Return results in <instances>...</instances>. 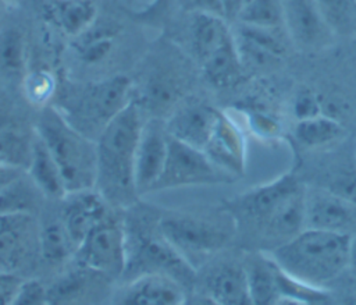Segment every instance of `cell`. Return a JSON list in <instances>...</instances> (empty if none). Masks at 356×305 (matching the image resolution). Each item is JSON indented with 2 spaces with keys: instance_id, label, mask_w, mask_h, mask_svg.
Returning a JSON list of instances; mask_svg holds the SVG:
<instances>
[{
  "instance_id": "obj_21",
  "label": "cell",
  "mask_w": 356,
  "mask_h": 305,
  "mask_svg": "<svg viewBox=\"0 0 356 305\" xmlns=\"http://www.w3.org/2000/svg\"><path fill=\"white\" fill-rule=\"evenodd\" d=\"M43 18L72 39L97 19V4L95 0H50L43 6Z\"/></svg>"
},
{
  "instance_id": "obj_22",
  "label": "cell",
  "mask_w": 356,
  "mask_h": 305,
  "mask_svg": "<svg viewBox=\"0 0 356 305\" xmlns=\"http://www.w3.org/2000/svg\"><path fill=\"white\" fill-rule=\"evenodd\" d=\"M26 174L46 198L61 199L67 192L58 164L56 163L47 145L35 132V130L31 142Z\"/></svg>"
},
{
  "instance_id": "obj_42",
  "label": "cell",
  "mask_w": 356,
  "mask_h": 305,
  "mask_svg": "<svg viewBox=\"0 0 356 305\" xmlns=\"http://www.w3.org/2000/svg\"><path fill=\"white\" fill-rule=\"evenodd\" d=\"M350 265L356 266V235L352 237V245H350Z\"/></svg>"
},
{
  "instance_id": "obj_24",
  "label": "cell",
  "mask_w": 356,
  "mask_h": 305,
  "mask_svg": "<svg viewBox=\"0 0 356 305\" xmlns=\"http://www.w3.org/2000/svg\"><path fill=\"white\" fill-rule=\"evenodd\" d=\"M118 28L97 19L81 35L72 38L71 47L76 58L85 65H99L113 53Z\"/></svg>"
},
{
  "instance_id": "obj_13",
  "label": "cell",
  "mask_w": 356,
  "mask_h": 305,
  "mask_svg": "<svg viewBox=\"0 0 356 305\" xmlns=\"http://www.w3.org/2000/svg\"><path fill=\"white\" fill-rule=\"evenodd\" d=\"M39 253V223L35 214H0V270L17 273Z\"/></svg>"
},
{
  "instance_id": "obj_31",
  "label": "cell",
  "mask_w": 356,
  "mask_h": 305,
  "mask_svg": "<svg viewBox=\"0 0 356 305\" xmlns=\"http://www.w3.org/2000/svg\"><path fill=\"white\" fill-rule=\"evenodd\" d=\"M316 3L337 38L356 35V0H316Z\"/></svg>"
},
{
  "instance_id": "obj_30",
  "label": "cell",
  "mask_w": 356,
  "mask_h": 305,
  "mask_svg": "<svg viewBox=\"0 0 356 305\" xmlns=\"http://www.w3.org/2000/svg\"><path fill=\"white\" fill-rule=\"evenodd\" d=\"M19 84L26 103L39 110L54 102L60 88L56 72L49 67L28 70Z\"/></svg>"
},
{
  "instance_id": "obj_43",
  "label": "cell",
  "mask_w": 356,
  "mask_h": 305,
  "mask_svg": "<svg viewBox=\"0 0 356 305\" xmlns=\"http://www.w3.org/2000/svg\"><path fill=\"white\" fill-rule=\"evenodd\" d=\"M1 3H4L6 6H8V4H14V3H17L18 0H0Z\"/></svg>"
},
{
  "instance_id": "obj_11",
  "label": "cell",
  "mask_w": 356,
  "mask_h": 305,
  "mask_svg": "<svg viewBox=\"0 0 356 305\" xmlns=\"http://www.w3.org/2000/svg\"><path fill=\"white\" fill-rule=\"evenodd\" d=\"M305 226L356 235V201L328 187H306Z\"/></svg>"
},
{
  "instance_id": "obj_23",
  "label": "cell",
  "mask_w": 356,
  "mask_h": 305,
  "mask_svg": "<svg viewBox=\"0 0 356 305\" xmlns=\"http://www.w3.org/2000/svg\"><path fill=\"white\" fill-rule=\"evenodd\" d=\"M250 304H278V265L264 251L250 253L245 262Z\"/></svg>"
},
{
  "instance_id": "obj_41",
  "label": "cell",
  "mask_w": 356,
  "mask_h": 305,
  "mask_svg": "<svg viewBox=\"0 0 356 305\" xmlns=\"http://www.w3.org/2000/svg\"><path fill=\"white\" fill-rule=\"evenodd\" d=\"M22 167L17 166H1L0 167V191L10 184L13 180H15L19 174H22Z\"/></svg>"
},
{
  "instance_id": "obj_12",
  "label": "cell",
  "mask_w": 356,
  "mask_h": 305,
  "mask_svg": "<svg viewBox=\"0 0 356 305\" xmlns=\"http://www.w3.org/2000/svg\"><path fill=\"white\" fill-rule=\"evenodd\" d=\"M284 28L293 47L314 53L332 46L337 36L325 22L316 0H281Z\"/></svg>"
},
{
  "instance_id": "obj_15",
  "label": "cell",
  "mask_w": 356,
  "mask_h": 305,
  "mask_svg": "<svg viewBox=\"0 0 356 305\" xmlns=\"http://www.w3.org/2000/svg\"><path fill=\"white\" fill-rule=\"evenodd\" d=\"M60 201V219L75 247L92 228L110 216L111 206L96 188L65 192Z\"/></svg>"
},
{
  "instance_id": "obj_34",
  "label": "cell",
  "mask_w": 356,
  "mask_h": 305,
  "mask_svg": "<svg viewBox=\"0 0 356 305\" xmlns=\"http://www.w3.org/2000/svg\"><path fill=\"white\" fill-rule=\"evenodd\" d=\"M79 270L74 272V273H68L64 274L63 277H60L57 281H54V284L47 287V295H49V302L51 304H58V302H70V301H75L76 297L81 295L82 291H85V286H86V269L82 272V267L78 266Z\"/></svg>"
},
{
  "instance_id": "obj_36",
  "label": "cell",
  "mask_w": 356,
  "mask_h": 305,
  "mask_svg": "<svg viewBox=\"0 0 356 305\" xmlns=\"http://www.w3.org/2000/svg\"><path fill=\"white\" fill-rule=\"evenodd\" d=\"M175 0H150L143 8L134 11L132 17L142 24L160 25L168 17Z\"/></svg>"
},
{
  "instance_id": "obj_19",
  "label": "cell",
  "mask_w": 356,
  "mask_h": 305,
  "mask_svg": "<svg viewBox=\"0 0 356 305\" xmlns=\"http://www.w3.org/2000/svg\"><path fill=\"white\" fill-rule=\"evenodd\" d=\"M188 290L177 280L164 274H143L124 283L115 302L177 305L186 301Z\"/></svg>"
},
{
  "instance_id": "obj_44",
  "label": "cell",
  "mask_w": 356,
  "mask_h": 305,
  "mask_svg": "<svg viewBox=\"0 0 356 305\" xmlns=\"http://www.w3.org/2000/svg\"><path fill=\"white\" fill-rule=\"evenodd\" d=\"M4 6H6V4L0 1V19H1V17H3V10H4Z\"/></svg>"
},
{
  "instance_id": "obj_10",
  "label": "cell",
  "mask_w": 356,
  "mask_h": 305,
  "mask_svg": "<svg viewBox=\"0 0 356 305\" xmlns=\"http://www.w3.org/2000/svg\"><path fill=\"white\" fill-rule=\"evenodd\" d=\"M232 36L245 71H270L277 67L291 45L284 28H270L234 21Z\"/></svg>"
},
{
  "instance_id": "obj_17",
  "label": "cell",
  "mask_w": 356,
  "mask_h": 305,
  "mask_svg": "<svg viewBox=\"0 0 356 305\" xmlns=\"http://www.w3.org/2000/svg\"><path fill=\"white\" fill-rule=\"evenodd\" d=\"M220 110L196 99L177 104L165 123L168 135L197 149L204 148Z\"/></svg>"
},
{
  "instance_id": "obj_38",
  "label": "cell",
  "mask_w": 356,
  "mask_h": 305,
  "mask_svg": "<svg viewBox=\"0 0 356 305\" xmlns=\"http://www.w3.org/2000/svg\"><path fill=\"white\" fill-rule=\"evenodd\" d=\"M24 279H21L17 273L0 270V305L1 304H13L17 290Z\"/></svg>"
},
{
  "instance_id": "obj_5",
  "label": "cell",
  "mask_w": 356,
  "mask_h": 305,
  "mask_svg": "<svg viewBox=\"0 0 356 305\" xmlns=\"http://www.w3.org/2000/svg\"><path fill=\"white\" fill-rule=\"evenodd\" d=\"M132 81L122 74L70 82L58 88L53 104L79 132L96 141L106 125L132 100Z\"/></svg>"
},
{
  "instance_id": "obj_20",
  "label": "cell",
  "mask_w": 356,
  "mask_h": 305,
  "mask_svg": "<svg viewBox=\"0 0 356 305\" xmlns=\"http://www.w3.org/2000/svg\"><path fill=\"white\" fill-rule=\"evenodd\" d=\"M186 32L189 52L197 65L232 39V28L228 19L203 11H191Z\"/></svg>"
},
{
  "instance_id": "obj_39",
  "label": "cell",
  "mask_w": 356,
  "mask_h": 305,
  "mask_svg": "<svg viewBox=\"0 0 356 305\" xmlns=\"http://www.w3.org/2000/svg\"><path fill=\"white\" fill-rule=\"evenodd\" d=\"M191 11H203V13H211L224 17L221 1L220 0H191ZM225 18V17H224Z\"/></svg>"
},
{
  "instance_id": "obj_33",
  "label": "cell",
  "mask_w": 356,
  "mask_h": 305,
  "mask_svg": "<svg viewBox=\"0 0 356 305\" xmlns=\"http://www.w3.org/2000/svg\"><path fill=\"white\" fill-rule=\"evenodd\" d=\"M249 131L260 139H275L281 135L282 125L273 114L254 107L239 109Z\"/></svg>"
},
{
  "instance_id": "obj_7",
  "label": "cell",
  "mask_w": 356,
  "mask_h": 305,
  "mask_svg": "<svg viewBox=\"0 0 356 305\" xmlns=\"http://www.w3.org/2000/svg\"><path fill=\"white\" fill-rule=\"evenodd\" d=\"M159 228L177 252L196 270L206 259L224 249L236 233L232 220L222 223L184 212L160 213Z\"/></svg>"
},
{
  "instance_id": "obj_45",
  "label": "cell",
  "mask_w": 356,
  "mask_h": 305,
  "mask_svg": "<svg viewBox=\"0 0 356 305\" xmlns=\"http://www.w3.org/2000/svg\"><path fill=\"white\" fill-rule=\"evenodd\" d=\"M1 166H8V164H4V163L0 160V167H1Z\"/></svg>"
},
{
  "instance_id": "obj_14",
  "label": "cell",
  "mask_w": 356,
  "mask_h": 305,
  "mask_svg": "<svg viewBox=\"0 0 356 305\" xmlns=\"http://www.w3.org/2000/svg\"><path fill=\"white\" fill-rule=\"evenodd\" d=\"M168 138L165 123L159 117L143 121L135 155V185L139 196L152 192L160 178L167 157Z\"/></svg>"
},
{
  "instance_id": "obj_37",
  "label": "cell",
  "mask_w": 356,
  "mask_h": 305,
  "mask_svg": "<svg viewBox=\"0 0 356 305\" xmlns=\"http://www.w3.org/2000/svg\"><path fill=\"white\" fill-rule=\"evenodd\" d=\"M13 304H21V305H31V304H49V295H47V287L42 284V281L36 279H26L22 280L14 302Z\"/></svg>"
},
{
  "instance_id": "obj_2",
  "label": "cell",
  "mask_w": 356,
  "mask_h": 305,
  "mask_svg": "<svg viewBox=\"0 0 356 305\" xmlns=\"http://www.w3.org/2000/svg\"><path fill=\"white\" fill-rule=\"evenodd\" d=\"M142 125V110L131 100L96 139L95 188L113 208L128 209L139 202L135 155Z\"/></svg>"
},
{
  "instance_id": "obj_27",
  "label": "cell",
  "mask_w": 356,
  "mask_h": 305,
  "mask_svg": "<svg viewBox=\"0 0 356 305\" xmlns=\"http://www.w3.org/2000/svg\"><path fill=\"white\" fill-rule=\"evenodd\" d=\"M43 196L26 171H24L0 191V214H35Z\"/></svg>"
},
{
  "instance_id": "obj_28",
  "label": "cell",
  "mask_w": 356,
  "mask_h": 305,
  "mask_svg": "<svg viewBox=\"0 0 356 305\" xmlns=\"http://www.w3.org/2000/svg\"><path fill=\"white\" fill-rule=\"evenodd\" d=\"M75 244L68 235L61 219H47L39 223V256L50 265H61L74 258Z\"/></svg>"
},
{
  "instance_id": "obj_3",
  "label": "cell",
  "mask_w": 356,
  "mask_h": 305,
  "mask_svg": "<svg viewBox=\"0 0 356 305\" xmlns=\"http://www.w3.org/2000/svg\"><path fill=\"white\" fill-rule=\"evenodd\" d=\"M159 216L157 210L142 208L139 202L127 209L125 217H122L125 267L120 280L127 283L143 274H164L177 280L191 292L196 284L197 270L161 234Z\"/></svg>"
},
{
  "instance_id": "obj_4",
  "label": "cell",
  "mask_w": 356,
  "mask_h": 305,
  "mask_svg": "<svg viewBox=\"0 0 356 305\" xmlns=\"http://www.w3.org/2000/svg\"><path fill=\"white\" fill-rule=\"evenodd\" d=\"M350 235L305 227L267 253L291 277L327 290L350 265Z\"/></svg>"
},
{
  "instance_id": "obj_18",
  "label": "cell",
  "mask_w": 356,
  "mask_h": 305,
  "mask_svg": "<svg viewBox=\"0 0 356 305\" xmlns=\"http://www.w3.org/2000/svg\"><path fill=\"white\" fill-rule=\"evenodd\" d=\"M197 295L211 304H250L245 265L239 262H221L211 266L202 280Z\"/></svg>"
},
{
  "instance_id": "obj_8",
  "label": "cell",
  "mask_w": 356,
  "mask_h": 305,
  "mask_svg": "<svg viewBox=\"0 0 356 305\" xmlns=\"http://www.w3.org/2000/svg\"><path fill=\"white\" fill-rule=\"evenodd\" d=\"M74 259L92 273L120 280L125 267V230L122 219L111 214L89 231L76 247Z\"/></svg>"
},
{
  "instance_id": "obj_25",
  "label": "cell",
  "mask_w": 356,
  "mask_h": 305,
  "mask_svg": "<svg viewBox=\"0 0 356 305\" xmlns=\"http://www.w3.org/2000/svg\"><path fill=\"white\" fill-rule=\"evenodd\" d=\"M204 79L216 88H228L239 82L245 70L238 56L234 36L199 65Z\"/></svg>"
},
{
  "instance_id": "obj_16",
  "label": "cell",
  "mask_w": 356,
  "mask_h": 305,
  "mask_svg": "<svg viewBox=\"0 0 356 305\" xmlns=\"http://www.w3.org/2000/svg\"><path fill=\"white\" fill-rule=\"evenodd\" d=\"M207 157L229 175H241L246 169V139L231 116L220 111L203 148Z\"/></svg>"
},
{
  "instance_id": "obj_40",
  "label": "cell",
  "mask_w": 356,
  "mask_h": 305,
  "mask_svg": "<svg viewBox=\"0 0 356 305\" xmlns=\"http://www.w3.org/2000/svg\"><path fill=\"white\" fill-rule=\"evenodd\" d=\"M220 1H221V8L225 19H228L229 22H234L243 7V0H220Z\"/></svg>"
},
{
  "instance_id": "obj_35",
  "label": "cell",
  "mask_w": 356,
  "mask_h": 305,
  "mask_svg": "<svg viewBox=\"0 0 356 305\" xmlns=\"http://www.w3.org/2000/svg\"><path fill=\"white\" fill-rule=\"evenodd\" d=\"M291 113L295 121H299L316 117L318 114H323L324 111L317 93H314L309 88H299L292 97Z\"/></svg>"
},
{
  "instance_id": "obj_29",
  "label": "cell",
  "mask_w": 356,
  "mask_h": 305,
  "mask_svg": "<svg viewBox=\"0 0 356 305\" xmlns=\"http://www.w3.org/2000/svg\"><path fill=\"white\" fill-rule=\"evenodd\" d=\"M28 67V46L21 29L8 26L0 31V75L21 82Z\"/></svg>"
},
{
  "instance_id": "obj_32",
  "label": "cell",
  "mask_w": 356,
  "mask_h": 305,
  "mask_svg": "<svg viewBox=\"0 0 356 305\" xmlns=\"http://www.w3.org/2000/svg\"><path fill=\"white\" fill-rule=\"evenodd\" d=\"M235 21L257 26L284 28L282 3L281 0H248Z\"/></svg>"
},
{
  "instance_id": "obj_6",
  "label": "cell",
  "mask_w": 356,
  "mask_h": 305,
  "mask_svg": "<svg viewBox=\"0 0 356 305\" xmlns=\"http://www.w3.org/2000/svg\"><path fill=\"white\" fill-rule=\"evenodd\" d=\"M33 130L58 164L67 192L95 188L96 141L74 128L51 104L40 110Z\"/></svg>"
},
{
  "instance_id": "obj_9",
  "label": "cell",
  "mask_w": 356,
  "mask_h": 305,
  "mask_svg": "<svg viewBox=\"0 0 356 305\" xmlns=\"http://www.w3.org/2000/svg\"><path fill=\"white\" fill-rule=\"evenodd\" d=\"M229 180L231 175L218 169L202 149L170 136L164 169L152 192L192 185H211Z\"/></svg>"
},
{
  "instance_id": "obj_1",
  "label": "cell",
  "mask_w": 356,
  "mask_h": 305,
  "mask_svg": "<svg viewBox=\"0 0 356 305\" xmlns=\"http://www.w3.org/2000/svg\"><path fill=\"white\" fill-rule=\"evenodd\" d=\"M306 185L293 173H285L227 199L225 210L235 230L257 241V251L270 252L288 241L305 226Z\"/></svg>"
},
{
  "instance_id": "obj_26",
  "label": "cell",
  "mask_w": 356,
  "mask_h": 305,
  "mask_svg": "<svg viewBox=\"0 0 356 305\" xmlns=\"http://www.w3.org/2000/svg\"><path fill=\"white\" fill-rule=\"evenodd\" d=\"M343 125L332 116L318 114L293 124L295 139L307 149H323L342 139Z\"/></svg>"
}]
</instances>
